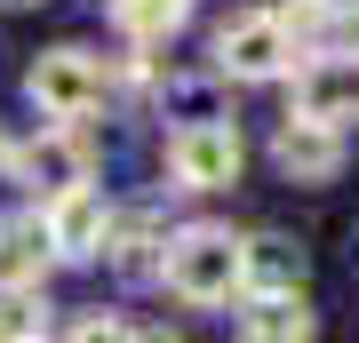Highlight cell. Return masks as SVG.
Returning <instances> with one entry per match:
<instances>
[{
    "label": "cell",
    "instance_id": "ac0fdd59",
    "mask_svg": "<svg viewBox=\"0 0 359 343\" xmlns=\"http://www.w3.org/2000/svg\"><path fill=\"white\" fill-rule=\"evenodd\" d=\"M0 160H8V144H0Z\"/></svg>",
    "mask_w": 359,
    "mask_h": 343
},
{
    "label": "cell",
    "instance_id": "7c38bea8",
    "mask_svg": "<svg viewBox=\"0 0 359 343\" xmlns=\"http://www.w3.org/2000/svg\"><path fill=\"white\" fill-rule=\"evenodd\" d=\"M311 56H335V64H359V0H327L320 25L304 32Z\"/></svg>",
    "mask_w": 359,
    "mask_h": 343
},
{
    "label": "cell",
    "instance_id": "9c48e42d",
    "mask_svg": "<svg viewBox=\"0 0 359 343\" xmlns=\"http://www.w3.org/2000/svg\"><path fill=\"white\" fill-rule=\"evenodd\" d=\"M16 168H25V184L40 191V200H56V191L88 184V152H80L72 136H40V144H32V152L16 160Z\"/></svg>",
    "mask_w": 359,
    "mask_h": 343
},
{
    "label": "cell",
    "instance_id": "4fadbf2b",
    "mask_svg": "<svg viewBox=\"0 0 359 343\" xmlns=\"http://www.w3.org/2000/svg\"><path fill=\"white\" fill-rule=\"evenodd\" d=\"M48 216L40 224H0V280H40V264H48Z\"/></svg>",
    "mask_w": 359,
    "mask_h": 343
},
{
    "label": "cell",
    "instance_id": "277c9868",
    "mask_svg": "<svg viewBox=\"0 0 359 343\" xmlns=\"http://www.w3.org/2000/svg\"><path fill=\"white\" fill-rule=\"evenodd\" d=\"M287 64H295V40L280 25V8L271 16H231L216 32V72H231V80H280Z\"/></svg>",
    "mask_w": 359,
    "mask_h": 343
},
{
    "label": "cell",
    "instance_id": "52a82bcc",
    "mask_svg": "<svg viewBox=\"0 0 359 343\" xmlns=\"http://www.w3.org/2000/svg\"><path fill=\"white\" fill-rule=\"evenodd\" d=\"M287 112H311V120H335V128H344V120H359V88L344 80L335 56H311V72L295 80V104H287Z\"/></svg>",
    "mask_w": 359,
    "mask_h": 343
},
{
    "label": "cell",
    "instance_id": "3957f363",
    "mask_svg": "<svg viewBox=\"0 0 359 343\" xmlns=\"http://www.w3.org/2000/svg\"><path fill=\"white\" fill-rule=\"evenodd\" d=\"M25 96H32L48 120H88L96 104H104V64H96L88 48H48V56L25 72Z\"/></svg>",
    "mask_w": 359,
    "mask_h": 343
},
{
    "label": "cell",
    "instance_id": "6da1fadb",
    "mask_svg": "<svg viewBox=\"0 0 359 343\" xmlns=\"http://www.w3.org/2000/svg\"><path fill=\"white\" fill-rule=\"evenodd\" d=\"M240 248L248 240H231V231L216 224H192V231H176L168 240V288L184 295V304H231V295L248 288V271H240Z\"/></svg>",
    "mask_w": 359,
    "mask_h": 343
},
{
    "label": "cell",
    "instance_id": "5b68a950",
    "mask_svg": "<svg viewBox=\"0 0 359 343\" xmlns=\"http://www.w3.org/2000/svg\"><path fill=\"white\" fill-rule=\"evenodd\" d=\"M271 160H280V176H295V184H335V168H344V128L311 120V112H287Z\"/></svg>",
    "mask_w": 359,
    "mask_h": 343
},
{
    "label": "cell",
    "instance_id": "e0dca14e",
    "mask_svg": "<svg viewBox=\"0 0 359 343\" xmlns=\"http://www.w3.org/2000/svg\"><path fill=\"white\" fill-rule=\"evenodd\" d=\"M351 264H359V231H351Z\"/></svg>",
    "mask_w": 359,
    "mask_h": 343
},
{
    "label": "cell",
    "instance_id": "8992f818",
    "mask_svg": "<svg viewBox=\"0 0 359 343\" xmlns=\"http://www.w3.org/2000/svg\"><path fill=\"white\" fill-rule=\"evenodd\" d=\"M104 240H112V216H104V191L72 184L48 200V248L65 255V264H88V255H104Z\"/></svg>",
    "mask_w": 359,
    "mask_h": 343
},
{
    "label": "cell",
    "instance_id": "2e32d148",
    "mask_svg": "<svg viewBox=\"0 0 359 343\" xmlns=\"http://www.w3.org/2000/svg\"><path fill=\"white\" fill-rule=\"evenodd\" d=\"M0 8H32V0H0Z\"/></svg>",
    "mask_w": 359,
    "mask_h": 343
},
{
    "label": "cell",
    "instance_id": "5bb4252c",
    "mask_svg": "<svg viewBox=\"0 0 359 343\" xmlns=\"http://www.w3.org/2000/svg\"><path fill=\"white\" fill-rule=\"evenodd\" d=\"M248 335H264V343H287V335H311V311H304V288H280V295H264V304L248 311Z\"/></svg>",
    "mask_w": 359,
    "mask_h": 343
},
{
    "label": "cell",
    "instance_id": "7a4b0ae2",
    "mask_svg": "<svg viewBox=\"0 0 359 343\" xmlns=\"http://www.w3.org/2000/svg\"><path fill=\"white\" fill-rule=\"evenodd\" d=\"M240 128H231L224 112L216 120H184L176 136H168V168H176V184L184 191H224V184H240Z\"/></svg>",
    "mask_w": 359,
    "mask_h": 343
},
{
    "label": "cell",
    "instance_id": "30bf717a",
    "mask_svg": "<svg viewBox=\"0 0 359 343\" xmlns=\"http://www.w3.org/2000/svg\"><path fill=\"white\" fill-rule=\"evenodd\" d=\"M40 335H48L40 280H0V343H40Z\"/></svg>",
    "mask_w": 359,
    "mask_h": 343
},
{
    "label": "cell",
    "instance_id": "9a60e30c",
    "mask_svg": "<svg viewBox=\"0 0 359 343\" xmlns=\"http://www.w3.org/2000/svg\"><path fill=\"white\" fill-rule=\"evenodd\" d=\"M168 104H184L192 120H216V80H176V88H168Z\"/></svg>",
    "mask_w": 359,
    "mask_h": 343
},
{
    "label": "cell",
    "instance_id": "ba28073f",
    "mask_svg": "<svg viewBox=\"0 0 359 343\" xmlns=\"http://www.w3.org/2000/svg\"><path fill=\"white\" fill-rule=\"evenodd\" d=\"M240 271L256 295H280V288H304V248L280 240V231H256V240L240 248Z\"/></svg>",
    "mask_w": 359,
    "mask_h": 343
},
{
    "label": "cell",
    "instance_id": "8fae6325",
    "mask_svg": "<svg viewBox=\"0 0 359 343\" xmlns=\"http://www.w3.org/2000/svg\"><path fill=\"white\" fill-rule=\"evenodd\" d=\"M184 16H192V0H112V25L128 32V40H176L184 32Z\"/></svg>",
    "mask_w": 359,
    "mask_h": 343
}]
</instances>
